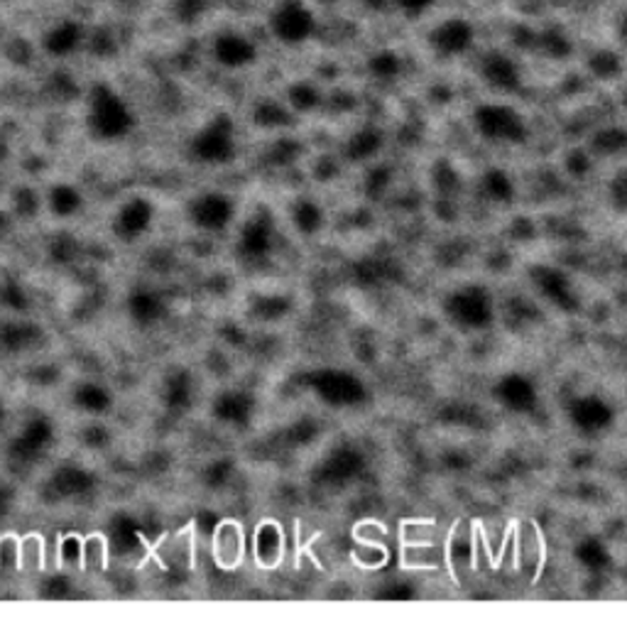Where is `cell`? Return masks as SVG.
I'll return each mask as SVG.
<instances>
[{"label": "cell", "instance_id": "obj_1", "mask_svg": "<svg viewBox=\"0 0 627 630\" xmlns=\"http://www.w3.org/2000/svg\"><path fill=\"white\" fill-rule=\"evenodd\" d=\"M268 28L282 45H306L316 32V15L305 0H279L278 5L269 10Z\"/></svg>", "mask_w": 627, "mask_h": 630}, {"label": "cell", "instance_id": "obj_2", "mask_svg": "<svg viewBox=\"0 0 627 630\" xmlns=\"http://www.w3.org/2000/svg\"><path fill=\"white\" fill-rule=\"evenodd\" d=\"M214 59L225 69H245L258 59V45L238 30H224L214 37Z\"/></svg>", "mask_w": 627, "mask_h": 630}, {"label": "cell", "instance_id": "obj_3", "mask_svg": "<svg viewBox=\"0 0 627 630\" xmlns=\"http://www.w3.org/2000/svg\"><path fill=\"white\" fill-rule=\"evenodd\" d=\"M473 25L464 18H448L429 32L431 47L444 57H458L473 42Z\"/></svg>", "mask_w": 627, "mask_h": 630}, {"label": "cell", "instance_id": "obj_4", "mask_svg": "<svg viewBox=\"0 0 627 630\" xmlns=\"http://www.w3.org/2000/svg\"><path fill=\"white\" fill-rule=\"evenodd\" d=\"M84 40H86V30H84V25H81L79 20L64 18L57 20L52 28L45 30L42 47H45L47 55L62 59V57L74 55V52L84 45Z\"/></svg>", "mask_w": 627, "mask_h": 630}, {"label": "cell", "instance_id": "obj_5", "mask_svg": "<svg viewBox=\"0 0 627 630\" xmlns=\"http://www.w3.org/2000/svg\"><path fill=\"white\" fill-rule=\"evenodd\" d=\"M478 123L488 136H512L515 128H520V120L515 113L500 106H483L478 111Z\"/></svg>", "mask_w": 627, "mask_h": 630}, {"label": "cell", "instance_id": "obj_6", "mask_svg": "<svg viewBox=\"0 0 627 630\" xmlns=\"http://www.w3.org/2000/svg\"><path fill=\"white\" fill-rule=\"evenodd\" d=\"M483 74L485 79L493 82L495 86H512L517 82V64L502 52H493V55L485 57Z\"/></svg>", "mask_w": 627, "mask_h": 630}, {"label": "cell", "instance_id": "obj_7", "mask_svg": "<svg viewBox=\"0 0 627 630\" xmlns=\"http://www.w3.org/2000/svg\"><path fill=\"white\" fill-rule=\"evenodd\" d=\"M431 3H434V0H393L394 8L402 10L404 15H410V18L424 15V13L431 8Z\"/></svg>", "mask_w": 627, "mask_h": 630}, {"label": "cell", "instance_id": "obj_8", "mask_svg": "<svg viewBox=\"0 0 627 630\" xmlns=\"http://www.w3.org/2000/svg\"><path fill=\"white\" fill-rule=\"evenodd\" d=\"M363 3H366L367 8H373V10H383V8H387V5H390V3H393V0H363Z\"/></svg>", "mask_w": 627, "mask_h": 630}]
</instances>
